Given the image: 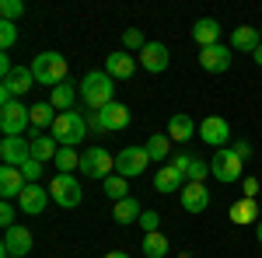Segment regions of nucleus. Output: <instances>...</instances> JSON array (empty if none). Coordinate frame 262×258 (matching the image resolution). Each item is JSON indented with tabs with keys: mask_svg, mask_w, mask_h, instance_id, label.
<instances>
[{
	"mask_svg": "<svg viewBox=\"0 0 262 258\" xmlns=\"http://www.w3.org/2000/svg\"><path fill=\"white\" fill-rule=\"evenodd\" d=\"M192 39L200 42V49L217 45V42H221V21L217 18H200L196 25H192Z\"/></svg>",
	"mask_w": 262,
	"mask_h": 258,
	"instance_id": "25",
	"label": "nucleus"
},
{
	"mask_svg": "<svg viewBox=\"0 0 262 258\" xmlns=\"http://www.w3.org/2000/svg\"><path fill=\"white\" fill-rule=\"evenodd\" d=\"M77 84H60V87H53L49 91V105L56 108V112H77Z\"/></svg>",
	"mask_w": 262,
	"mask_h": 258,
	"instance_id": "24",
	"label": "nucleus"
},
{
	"mask_svg": "<svg viewBox=\"0 0 262 258\" xmlns=\"http://www.w3.org/2000/svg\"><path fill=\"white\" fill-rule=\"evenodd\" d=\"M105 258H129V255H126V251H108Z\"/></svg>",
	"mask_w": 262,
	"mask_h": 258,
	"instance_id": "44",
	"label": "nucleus"
},
{
	"mask_svg": "<svg viewBox=\"0 0 262 258\" xmlns=\"http://www.w3.org/2000/svg\"><path fill=\"white\" fill-rule=\"evenodd\" d=\"M81 175H88V178H112L116 175V154H108L105 147H88L81 154Z\"/></svg>",
	"mask_w": 262,
	"mask_h": 258,
	"instance_id": "5",
	"label": "nucleus"
},
{
	"mask_svg": "<svg viewBox=\"0 0 262 258\" xmlns=\"http://www.w3.org/2000/svg\"><path fill=\"white\" fill-rule=\"evenodd\" d=\"M112 217H116V223H140L143 209H140V202H137V196H129V199H122V202H116Z\"/></svg>",
	"mask_w": 262,
	"mask_h": 258,
	"instance_id": "28",
	"label": "nucleus"
},
{
	"mask_svg": "<svg viewBox=\"0 0 262 258\" xmlns=\"http://www.w3.org/2000/svg\"><path fill=\"white\" fill-rule=\"evenodd\" d=\"M28 139H32V157L42 160V164H49V160H56V154H60V143L53 136H46L42 129H28Z\"/></svg>",
	"mask_w": 262,
	"mask_h": 258,
	"instance_id": "18",
	"label": "nucleus"
},
{
	"mask_svg": "<svg viewBox=\"0 0 262 258\" xmlns=\"http://www.w3.org/2000/svg\"><path fill=\"white\" fill-rule=\"evenodd\" d=\"M0 160H4L7 168H21L25 160H32V139L4 136V143H0Z\"/></svg>",
	"mask_w": 262,
	"mask_h": 258,
	"instance_id": "11",
	"label": "nucleus"
},
{
	"mask_svg": "<svg viewBox=\"0 0 262 258\" xmlns=\"http://www.w3.org/2000/svg\"><path fill=\"white\" fill-rule=\"evenodd\" d=\"M122 45H126V53H137V56H140L147 39H143L140 28H126V32H122Z\"/></svg>",
	"mask_w": 262,
	"mask_h": 258,
	"instance_id": "34",
	"label": "nucleus"
},
{
	"mask_svg": "<svg viewBox=\"0 0 262 258\" xmlns=\"http://www.w3.org/2000/svg\"><path fill=\"white\" fill-rule=\"evenodd\" d=\"M137 63L133 60V53H126V49H119V53H108L105 56V74L112 80H129L133 74H137Z\"/></svg>",
	"mask_w": 262,
	"mask_h": 258,
	"instance_id": "14",
	"label": "nucleus"
},
{
	"mask_svg": "<svg viewBox=\"0 0 262 258\" xmlns=\"http://www.w3.org/2000/svg\"><path fill=\"white\" fill-rule=\"evenodd\" d=\"M259 35H262V28H259Z\"/></svg>",
	"mask_w": 262,
	"mask_h": 258,
	"instance_id": "46",
	"label": "nucleus"
},
{
	"mask_svg": "<svg viewBox=\"0 0 262 258\" xmlns=\"http://www.w3.org/2000/svg\"><path fill=\"white\" fill-rule=\"evenodd\" d=\"M182 185H185V178H182V171H175L171 164H164V168L154 171V189H158L161 196H168V192H182Z\"/></svg>",
	"mask_w": 262,
	"mask_h": 258,
	"instance_id": "26",
	"label": "nucleus"
},
{
	"mask_svg": "<svg viewBox=\"0 0 262 258\" xmlns=\"http://www.w3.org/2000/svg\"><path fill=\"white\" fill-rule=\"evenodd\" d=\"M98 119H101V129L105 133H119V129L129 126V108L122 101H112V105H105L98 112Z\"/></svg>",
	"mask_w": 262,
	"mask_h": 258,
	"instance_id": "19",
	"label": "nucleus"
},
{
	"mask_svg": "<svg viewBox=\"0 0 262 258\" xmlns=\"http://www.w3.org/2000/svg\"><path fill=\"white\" fill-rule=\"evenodd\" d=\"M0 87H4V91H11V95L21 101L32 87H35V74H32V66H14V70H11V77L4 80Z\"/></svg>",
	"mask_w": 262,
	"mask_h": 258,
	"instance_id": "20",
	"label": "nucleus"
},
{
	"mask_svg": "<svg viewBox=\"0 0 262 258\" xmlns=\"http://www.w3.org/2000/svg\"><path fill=\"white\" fill-rule=\"evenodd\" d=\"M25 185L28 181L21 175V168H0V196H4V202H18Z\"/></svg>",
	"mask_w": 262,
	"mask_h": 258,
	"instance_id": "21",
	"label": "nucleus"
},
{
	"mask_svg": "<svg viewBox=\"0 0 262 258\" xmlns=\"http://www.w3.org/2000/svg\"><path fill=\"white\" fill-rule=\"evenodd\" d=\"M35 248V238H32V230L28 227H11V230H4V244H0V255L4 258H25L28 251Z\"/></svg>",
	"mask_w": 262,
	"mask_h": 258,
	"instance_id": "9",
	"label": "nucleus"
},
{
	"mask_svg": "<svg viewBox=\"0 0 262 258\" xmlns=\"http://www.w3.org/2000/svg\"><path fill=\"white\" fill-rule=\"evenodd\" d=\"M196 133H200V126L189 119V115H182V112L168 119V139H171V143H189Z\"/></svg>",
	"mask_w": 262,
	"mask_h": 258,
	"instance_id": "23",
	"label": "nucleus"
},
{
	"mask_svg": "<svg viewBox=\"0 0 262 258\" xmlns=\"http://www.w3.org/2000/svg\"><path fill=\"white\" fill-rule=\"evenodd\" d=\"M56 115H60V112H56L49 101H39V105H32V126H35V129H46V126L53 129Z\"/></svg>",
	"mask_w": 262,
	"mask_h": 258,
	"instance_id": "32",
	"label": "nucleus"
},
{
	"mask_svg": "<svg viewBox=\"0 0 262 258\" xmlns=\"http://www.w3.org/2000/svg\"><path fill=\"white\" fill-rule=\"evenodd\" d=\"M137 227H140L143 234H158V230H161V217H158L154 209H143V217H140Z\"/></svg>",
	"mask_w": 262,
	"mask_h": 258,
	"instance_id": "38",
	"label": "nucleus"
},
{
	"mask_svg": "<svg viewBox=\"0 0 262 258\" xmlns=\"http://www.w3.org/2000/svg\"><path fill=\"white\" fill-rule=\"evenodd\" d=\"M32 74H35V84L60 87V84H67V60H63L60 53L46 49V53H39V56L32 60Z\"/></svg>",
	"mask_w": 262,
	"mask_h": 258,
	"instance_id": "3",
	"label": "nucleus"
},
{
	"mask_svg": "<svg viewBox=\"0 0 262 258\" xmlns=\"http://www.w3.org/2000/svg\"><path fill=\"white\" fill-rule=\"evenodd\" d=\"M105 196L112 199V202H122V199H129V181L122 178V175H112V178H105Z\"/></svg>",
	"mask_w": 262,
	"mask_h": 258,
	"instance_id": "33",
	"label": "nucleus"
},
{
	"mask_svg": "<svg viewBox=\"0 0 262 258\" xmlns=\"http://www.w3.org/2000/svg\"><path fill=\"white\" fill-rule=\"evenodd\" d=\"M14 42H18V25H14V21H0V45H4V53H7Z\"/></svg>",
	"mask_w": 262,
	"mask_h": 258,
	"instance_id": "37",
	"label": "nucleus"
},
{
	"mask_svg": "<svg viewBox=\"0 0 262 258\" xmlns=\"http://www.w3.org/2000/svg\"><path fill=\"white\" fill-rule=\"evenodd\" d=\"M231 220H234V223H259V202L242 196L234 206H231Z\"/></svg>",
	"mask_w": 262,
	"mask_h": 258,
	"instance_id": "27",
	"label": "nucleus"
},
{
	"mask_svg": "<svg viewBox=\"0 0 262 258\" xmlns=\"http://www.w3.org/2000/svg\"><path fill=\"white\" fill-rule=\"evenodd\" d=\"M143 150H147V157L154 160V164H164L168 160V154H171V139H168V133H154V136L143 143Z\"/></svg>",
	"mask_w": 262,
	"mask_h": 258,
	"instance_id": "29",
	"label": "nucleus"
},
{
	"mask_svg": "<svg viewBox=\"0 0 262 258\" xmlns=\"http://www.w3.org/2000/svg\"><path fill=\"white\" fill-rule=\"evenodd\" d=\"M210 175L221 181V185H234V181L245 178V160L238 157L231 147H224V150H217L213 160H210Z\"/></svg>",
	"mask_w": 262,
	"mask_h": 258,
	"instance_id": "4",
	"label": "nucleus"
},
{
	"mask_svg": "<svg viewBox=\"0 0 262 258\" xmlns=\"http://www.w3.org/2000/svg\"><path fill=\"white\" fill-rule=\"evenodd\" d=\"M168 63H171V56H168V45H161V42H147L140 53V66L147 70V74H161V70H168Z\"/></svg>",
	"mask_w": 262,
	"mask_h": 258,
	"instance_id": "17",
	"label": "nucleus"
},
{
	"mask_svg": "<svg viewBox=\"0 0 262 258\" xmlns=\"http://www.w3.org/2000/svg\"><path fill=\"white\" fill-rule=\"evenodd\" d=\"M154 160L147 157V150L143 147H122L119 154H116V175H122V178H140L143 171L150 168Z\"/></svg>",
	"mask_w": 262,
	"mask_h": 258,
	"instance_id": "8",
	"label": "nucleus"
},
{
	"mask_svg": "<svg viewBox=\"0 0 262 258\" xmlns=\"http://www.w3.org/2000/svg\"><path fill=\"white\" fill-rule=\"evenodd\" d=\"M49 189H42L39 181L35 185H25V192L18 196V206H21V213H28V217H39L42 209L49 206Z\"/></svg>",
	"mask_w": 262,
	"mask_h": 258,
	"instance_id": "15",
	"label": "nucleus"
},
{
	"mask_svg": "<svg viewBox=\"0 0 262 258\" xmlns=\"http://www.w3.org/2000/svg\"><path fill=\"white\" fill-rule=\"evenodd\" d=\"M21 14H25L21 0H0V21H18Z\"/></svg>",
	"mask_w": 262,
	"mask_h": 258,
	"instance_id": "35",
	"label": "nucleus"
},
{
	"mask_svg": "<svg viewBox=\"0 0 262 258\" xmlns=\"http://www.w3.org/2000/svg\"><path fill=\"white\" fill-rule=\"evenodd\" d=\"M245 196H248V199L259 196V178H245Z\"/></svg>",
	"mask_w": 262,
	"mask_h": 258,
	"instance_id": "42",
	"label": "nucleus"
},
{
	"mask_svg": "<svg viewBox=\"0 0 262 258\" xmlns=\"http://www.w3.org/2000/svg\"><path fill=\"white\" fill-rule=\"evenodd\" d=\"M182 209L185 213H203L206 206H210V192H206V181H185L182 185Z\"/></svg>",
	"mask_w": 262,
	"mask_h": 258,
	"instance_id": "13",
	"label": "nucleus"
},
{
	"mask_svg": "<svg viewBox=\"0 0 262 258\" xmlns=\"http://www.w3.org/2000/svg\"><path fill=\"white\" fill-rule=\"evenodd\" d=\"M231 56H234V49L224 45V42H217V45L200 49V66L206 70V74H224V70L231 66Z\"/></svg>",
	"mask_w": 262,
	"mask_h": 258,
	"instance_id": "12",
	"label": "nucleus"
},
{
	"mask_svg": "<svg viewBox=\"0 0 262 258\" xmlns=\"http://www.w3.org/2000/svg\"><path fill=\"white\" fill-rule=\"evenodd\" d=\"M49 196H53L56 206L74 209V206H81L84 189H81V181L74 178V175H53V181H49Z\"/></svg>",
	"mask_w": 262,
	"mask_h": 258,
	"instance_id": "7",
	"label": "nucleus"
},
{
	"mask_svg": "<svg viewBox=\"0 0 262 258\" xmlns=\"http://www.w3.org/2000/svg\"><path fill=\"white\" fill-rule=\"evenodd\" d=\"M231 150H234V154H238L242 160L252 157V143H245V139H234V143H231Z\"/></svg>",
	"mask_w": 262,
	"mask_h": 258,
	"instance_id": "40",
	"label": "nucleus"
},
{
	"mask_svg": "<svg viewBox=\"0 0 262 258\" xmlns=\"http://www.w3.org/2000/svg\"><path fill=\"white\" fill-rule=\"evenodd\" d=\"M42 171H46V164H42V160H25V164H21V175H25V181H28V185H35V181L42 178Z\"/></svg>",
	"mask_w": 262,
	"mask_h": 258,
	"instance_id": "36",
	"label": "nucleus"
},
{
	"mask_svg": "<svg viewBox=\"0 0 262 258\" xmlns=\"http://www.w3.org/2000/svg\"><path fill=\"white\" fill-rule=\"evenodd\" d=\"M171 168L182 171V178L185 181H203L210 175V160L203 157H189V154H179V157H171Z\"/></svg>",
	"mask_w": 262,
	"mask_h": 258,
	"instance_id": "16",
	"label": "nucleus"
},
{
	"mask_svg": "<svg viewBox=\"0 0 262 258\" xmlns=\"http://www.w3.org/2000/svg\"><path fill=\"white\" fill-rule=\"evenodd\" d=\"M140 251H143L147 258H168V251H171V244H168V238H164L161 230H158V234H143Z\"/></svg>",
	"mask_w": 262,
	"mask_h": 258,
	"instance_id": "30",
	"label": "nucleus"
},
{
	"mask_svg": "<svg viewBox=\"0 0 262 258\" xmlns=\"http://www.w3.org/2000/svg\"><path fill=\"white\" fill-rule=\"evenodd\" d=\"M77 91H81V105L88 112H101L105 105H112V91H116V84L112 77L105 74V70H91V74H84L81 84H77Z\"/></svg>",
	"mask_w": 262,
	"mask_h": 258,
	"instance_id": "1",
	"label": "nucleus"
},
{
	"mask_svg": "<svg viewBox=\"0 0 262 258\" xmlns=\"http://www.w3.org/2000/svg\"><path fill=\"white\" fill-rule=\"evenodd\" d=\"M88 133L91 129H88V119H84L81 112H60L56 122H53V129H49V136L56 139L60 147H77Z\"/></svg>",
	"mask_w": 262,
	"mask_h": 258,
	"instance_id": "2",
	"label": "nucleus"
},
{
	"mask_svg": "<svg viewBox=\"0 0 262 258\" xmlns=\"http://www.w3.org/2000/svg\"><path fill=\"white\" fill-rule=\"evenodd\" d=\"M84 119H88V129H91V133H105V129H101L98 112H84Z\"/></svg>",
	"mask_w": 262,
	"mask_h": 258,
	"instance_id": "41",
	"label": "nucleus"
},
{
	"mask_svg": "<svg viewBox=\"0 0 262 258\" xmlns=\"http://www.w3.org/2000/svg\"><path fill=\"white\" fill-rule=\"evenodd\" d=\"M200 139L210 143L213 150H224V147L231 143V126H227V119H221V115H206V119L200 122Z\"/></svg>",
	"mask_w": 262,
	"mask_h": 258,
	"instance_id": "10",
	"label": "nucleus"
},
{
	"mask_svg": "<svg viewBox=\"0 0 262 258\" xmlns=\"http://www.w3.org/2000/svg\"><path fill=\"white\" fill-rule=\"evenodd\" d=\"M53 168H56V175H74V168H81V154H77V147H60V154L53 160Z\"/></svg>",
	"mask_w": 262,
	"mask_h": 258,
	"instance_id": "31",
	"label": "nucleus"
},
{
	"mask_svg": "<svg viewBox=\"0 0 262 258\" xmlns=\"http://www.w3.org/2000/svg\"><path fill=\"white\" fill-rule=\"evenodd\" d=\"M259 45H262V35H259V28H252V25H242V28L231 32V49L234 53H255Z\"/></svg>",
	"mask_w": 262,
	"mask_h": 258,
	"instance_id": "22",
	"label": "nucleus"
},
{
	"mask_svg": "<svg viewBox=\"0 0 262 258\" xmlns=\"http://www.w3.org/2000/svg\"><path fill=\"white\" fill-rule=\"evenodd\" d=\"M255 238H259V244H262V220L255 223Z\"/></svg>",
	"mask_w": 262,
	"mask_h": 258,
	"instance_id": "45",
	"label": "nucleus"
},
{
	"mask_svg": "<svg viewBox=\"0 0 262 258\" xmlns=\"http://www.w3.org/2000/svg\"><path fill=\"white\" fill-rule=\"evenodd\" d=\"M0 129H4V136H25L32 129V108L21 105V101L4 105L0 108Z\"/></svg>",
	"mask_w": 262,
	"mask_h": 258,
	"instance_id": "6",
	"label": "nucleus"
},
{
	"mask_svg": "<svg viewBox=\"0 0 262 258\" xmlns=\"http://www.w3.org/2000/svg\"><path fill=\"white\" fill-rule=\"evenodd\" d=\"M0 223H4V230L18 227V223H14V202H4V206H0Z\"/></svg>",
	"mask_w": 262,
	"mask_h": 258,
	"instance_id": "39",
	"label": "nucleus"
},
{
	"mask_svg": "<svg viewBox=\"0 0 262 258\" xmlns=\"http://www.w3.org/2000/svg\"><path fill=\"white\" fill-rule=\"evenodd\" d=\"M252 60H255V63H259V66H262V45H259V49H255V53H252Z\"/></svg>",
	"mask_w": 262,
	"mask_h": 258,
	"instance_id": "43",
	"label": "nucleus"
}]
</instances>
